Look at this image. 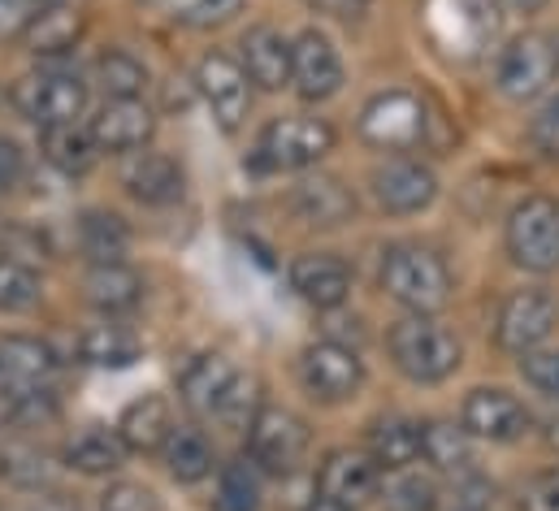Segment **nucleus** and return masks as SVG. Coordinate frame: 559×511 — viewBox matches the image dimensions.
Instances as JSON below:
<instances>
[{"label": "nucleus", "mask_w": 559, "mask_h": 511, "mask_svg": "<svg viewBox=\"0 0 559 511\" xmlns=\"http://www.w3.org/2000/svg\"><path fill=\"white\" fill-rule=\"evenodd\" d=\"M386 347H391L395 369H400L408 382H420V385L447 382V378L460 369V360H464L460 338H455L447 325H438L433 317H420V312H413V317H404V321L391 325Z\"/></svg>", "instance_id": "1"}, {"label": "nucleus", "mask_w": 559, "mask_h": 511, "mask_svg": "<svg viewBox=\"0 0 559 511\" xmlns=\"http://www.w3.org/2000/svg\"><path fill=\"white\" fill-rule=\"evenodd\" d=\"M382 290L420 317H433L451 299V269L447 260L420 243H395L382 252Z\"/></svg>", "instance_id": "2"}, {"label": "nucleus", "mask_w": 559, "mask_h": 511, "mask_svg": "<svg viewBox=\"0 0 559 511\" xmlns=\"http://www.w3.org/2000/svg\"><path fill=\"white\" fill-rule=\"evenodd\" d=\"M508 255L530 273L559 269V204L547 195H530L508 213Z\"/></svg>", "instance_id": "3"}, {"label": "nucleus", "mask_w": 559, "mask_h": 511, "mask_svg": "<svg viewBox=\"0 0 559 511\" xmlns=\"http://www.w3.org/2000/svg\"><path fill=\"white\" fill-rule=\"evenodd\" d=\"M559 74V44L543 31L516 35L495 66V83L508 100H538Z\"/></svg>", "instance_id": "4"}, {"label": "nucleus", "mask_w": 559, "mask_h": 511, "mask_svg": "<svg viewBox=\"0 0 559 511\" xmlns=\"http://www.w3.org/2000/svg\"><path fill=\"white\" fill-rule=\"evenodd\" d=\"M330 147H334V127L330 122H321V118H278V122H270V127L261 130L252 165L257 169H270V174L308 169Z\"/></svg>", "instance_id": "5"}, {"label": "nucleus", "mask_w": 559, "mask_h": 511, "mask_svg": "<svg viewBox=\"0 0 559 511\" xmlns=\"http://www.w3.org/2000/svg\"><path fill=\"white\" fill-rule=\"evenodd\" d=\"M13 105L35 127H70L87 109V83L79 74H66V70L26 74L13 87Z\"/></svg>", "instance_id": "6"}, {"label": "nucleus", "mask_w": 559, "mask_h": 511, "mask_svg": "<svg viewBox=\"0 0 559 511\" xmlns=\"http://www.w3.org/2000/svg\"><path fill=\"white\" fill-rule=\"evenodd\" d=\"M559 325V304L547 290H512L495 317V343L512 356L538 352Z\"/></svg>", "instance_id": "7"}, {"label": "nucleus", "mask_w": 559, "mask_h": 511, "mask_svg": "<svg viewBox=\"0 0 559 511\" xmlns=\"http://www.w3.org/2000/svg\"><path fill=\"white\" fill-rule=\"evenodd\" d=\"M360 139L382 152H408L425 139V105L413 92H382L360 114Z\"/></svg>", "instance_id": "8"}, {"label": "nucleus", "mask_w": 559, "mask_h": 511, "mask_svg": "<svg viewBox=\"0 0 559 511\" xmlns=\"http://www.w3.org/2000/svg\"><path fill=\"white\" fill-rule=\"evenodd\" d=\"M308 451V425L290 407H261L248 429V460L261 473H290Z\"/></svg>", "instance_id": "9"}, {"label": "nucleus", "mask_w": 559, "mask_h": 511, "mask_svg": "<svg viewBox=\"0 0 559 511\" xmlns=\"http://www.w3.org/2000/svg\"><path fill=\"white\" fill-rule=\"evenodd\" d=\"M195 92H200V100L209 105V114L217 118L222 130L243 127V118L252 109V79L235 57L209 52L200 61V70H195Z\"/></svg>", "instance_id": "10"}, {"label": "nucleus", "mask_w": 559, "mask_h": 511, "mask_svg": "<svg viewBox=\"0 0 559 511\" xmlns=\"http://www.w3.org/2000/svg\"><path fill=\"white\" fill-rule=\"evenodd\" d=\"M57 378V356L48 343L9 334L0 338V399H35L48 394Z\"/></svg>", "instance_id": "11"}, {"label": "nucleus", "mask_w": 559, "mask_h": 511, "mask_svg": "<svg viewBox=\"0 0 559 511\" xmlns=\"http://www.w3.org/2000/svg\"><path fill=\"white\" fill-rule=\"evenodd\" d=\"M299 378L304 385L317 394V399H325V403H343V399H352L360 382H365V365H360V356L347 347V343H334V338H321V343H312L308 352H304V360H299Z\"/></svg>", "instance_id": "12"}, {"label": "nucleus", "mask_w": 559, "mask_h": 511, "mask_svg": "<svg viewBox=\"0 0 559 511\" xmlns=\"http://www.w3.org/2000/svg\"><path fill=\"white\" fill-rule=\"evenodd\" d=\"M369 182H373L378 204H382L386 213H395V217H413V213H420V209H429L433 195H438V178H433V169L420 165V161H413V156H391L386 165L373 169Z\"/></svg>", "instance_id": "13"}, {"label": "nucleus", "mask_w": 559, "mask_h": 511, "mask_svg": "<svg viewBox=\"0 0 559 511\" xmlns=\"http://www.w3.org/2000/svg\"><path fill=\"white\" fill-rule=\"evenodd\" d=\"M460 425L473 433V438H486V442H516L525 429H530V412L525 403L503 390V385H481L464 399V416Z\"/></svg>", "instance_id": "14"}, {"label": "nucleus", "mask_w": 559, "mask_h": 511, "mask_svg": "<svg viewBox=\"0 0 559 511\" xmlns=\"http://www.w3.org/2000/svg\"><path fill=\"white\" fill-rule=\"evenodd\" d=\"M290 83L304 100H330L343 87V57L321 31H304L290 44Z\"/></svg>", "instance_id": "15"}, {"label": "nucleus", "mask_w": 559, "mask_h": 511, "mask_svg": "<svg viewBox=\"0 0 559 511\" xmlns=\"http://www.w3.org/2000/svg\"><path fill=\"white\" fill-rule=\"evenodd\" d=\"M317 486H321L325 499L347 503V508H360V503H369L378 495L382 468H378V460L369 451H347L343 447V451H330L325 455V464L317 473Z\"/></svg>", "instance_id": "16"}, {"label": "nucleus", "mask_w": 559, "mask_h": 511, "mask_svg": "<svg viewBox=\"0 0 559 511\" xmlns=\"http://www.w3.org/2000/svg\"><path fill=\"white\" fill-rule=\"evenodd\" d=\"M290 286L304 304H312L321 312H334L352 295V269L334 252H304L290 264Z\"/></svg>", "instance_id": "17"}, {"label": "nucleus", "mask_w": 559, "mask_h": 511, "mask_svg": "<svg viewBox=\"0 0 559 511\" xmlns=\"http://www.w3.org/2000/svg\"><path fill=\"white\" fill-rule=\"evenodd\" d=\"M239 382V369L222 356V352H209V356H195L182 378H178V394L182 403L195 412V416H217L222 399L230 394V385Z\"/></svg>", "instance_id": "18"}, {"label": "nucleus", "mask_w": 559, "mask_h": 511, "mask_svg": "<svg viewBox=\"0 0 559 511\" xmlns=\"http://www.w3.org/2000/svg\"><path fill=\"white\" fill-rule=\"evenodd\" d=\"M156 130V118L143 100H109L96 118H92V139L100 152H135L152 139Z\"/></svg>", "instance_id": "19"}, {"label": "nucleus", "mask_w": 559, "mask_h": 511, "mask_svg": "<svg viewBox=\"0 0 559 511\" xmlns=\"http://www.w3.org/2000/svg\"><path fill=\"white\" fill-rule=\"evenodd\" d=\"M122 187L140 204H174L182 195V169L165 152H131L122 161Z\"/></svg>", "instance_id": "20"}, {"label": "nucleus", "mask_w": 559, "mask_h": 511, "mask_svg": "<svg viewBox=\"0 0 559 511\" xmlns=\"http://www.w3.org/2000/svg\"><path fill=\"white\" fill-rule=\"evenodd\" d=\"M127 455H131V447L122 442V433L105 429V425H92V429L74 433L66 442V451H61L66 468H74L83 477H109V473H118L127 464Z\"/></svg>", "instance_id": "21"}, {"label": "nucleus", "mask_w": 559, "mask_h": 511, "mask_svg": "<svg viewBox=\"0 0 559 511\" xmlns=\"http://www.w3.org/2000/svg\"><path fill=\"white\" fill-rule=\"evenodd\" d=\"M295 213H299V222L330 230V226H343L356 213V200L338 178L317 174V178H304L295 187Z\"/></svg>", "instance_id": "22"}, {"label": "nucleus", "mask_w": 559, "mask_h": 511, "mask_svg": "<svg viewBox=\"0 0 559 511\" xmlns=\"http://www.w3.org/2000/svg\"><path fill=\"white\" fill-rule=\"evenodd\" d=\"M243 70L257 87L282 92L290 83V44L274 26H257L243 35Z\"/></svg>", "instance_id": "23"}, {"label": "nucleus", "mask_w": 559, "mask_h": 511, "mask_svg": "<svg viewBox=\"0 0 559 511\" xmlns=\"http://www.w3.org/2000/svg\"><path fill=\"white\" fill-rule=\"evenodd\" d=\"M83 290H87V304L100 312H131L143 299V277L122 260H100L87 269Z\"/></svg>", "instance_id": "24"}, {"label": "nucleus", "mask_w": 559, "mask_h": 511, "mask_svg": "<svg viewBox=\"0 0 559 511\" xmlns=\"http://www.w3.org/2000/svg\"><path fill=\"white\" fill-rule=\"evenodd\" d=\"M118 433L131 451L152 455V451H165L169 433H174V416H169V403L160 394H140L135 403H127L122 420H118Z\"/></svg>", "instance_id": "25"}, {"label": "nucleus", "mask_w": 559, "mask_h": 511, "mask_svg": "<svg viewBox=\"0 0 559 511\" xmlns=\"http://www.w3.org/2000/svg\"><path fill=\"white\" fill-rule=\"evenodd\" d=\"M369 455L382 473H404L420 460V425L404 416H382L369 429Z\"/></svg>", "instance_id": "26"}, {"label": "nucleus", "mask_w": 559, "mask_h": 511, "mask_svg": "<svg viewBox=\"0 0 559 511\" xmlns=\"http://www.w3.org/2000/svg\"><path fill=\"white\" fill-rule=\"evenodd\" d=\"M39 152H44V161H48L52 169L79 178V174H87V169L96 165V152H100V147H96L92 130H83L79 122H70V127H44V134H39Z\"/></svg>", "instance_id": "27"}, {"label": "nucleus", "mask_w": 559, "mask_h": 511, "mask_svg": "<svg viewBox=\"0 0 559 511\" xmlns=\"http://www.w3.org/2000/svg\"><path fill=\"white\" fill-rule=\"evenodd\" d=\"M143 343L122 325H92L79 334V360L92 369H127L135 365Z\"/></svg>", "instance_id": "28"}, {"label": "nucleus", "mask_w": 559, "mask_h": 511, "mask_svg": "<svg viewBox=\"0 0 559 511\" xmlns=\"http://www.w3.org/2000/svg\"><path fill=\"white\" fill-rule=\"evenodd\" d=\"M468 429L451 425V420H425L420 425V455L425 464H433L438 473H464L473 464V447H468Z\"/></svg>", "instance_id": "29"}, {"label": "nucleus", "mask_w": 559, "mask_h": 511, "mask_svg": "<svg viewBox=\"0 0 559 511\" xmlns=\"http://www.w3.org/2000/svg\"><path fill=\"white\" fill-rule=\"evenodd\" d=\"M22 39H26V48L35 57H61V52H70L83 39V17L74 9H66V4L39 9V17L31 22V31Z\"/></svg>", "instance_id": "30"}, {"label": "nucleus", "mask_w": 559, "mask_h": 511, "mask_svg": "<svg viewBox=\"0 0 559 511\" xmlns=\"http://www.w3.org/2000/svg\"><path fill=\"white\" fill-rule=\"evenodd\" d=\"M160 455L174 482H204L213 473V442L200 429H174Z\"/></svg>", "instance_id": "31"}, {"label": "nucleus", "mask_w": 559, "mask_h": 511, "mask_svg": "<svg viewBox=\"0 0 559 511\" xmlns=\"http://www.w3.org/2000/svg\"><path fill=\"white\" fill-rule=\"evenodd\" d=\"M0 473L17 486V490H52V482H57V468H52V455L48 451H39V447H31V442H13V447H4L0 451Z\"/></svg>", "instance_id": "32"}, {"label": "nucleus", "mask_w": 559, "mask_h": 511, "mask_svg": "<svg viewBox=\"0 0 559 511\" xmlns=\"http://www.w3.org/2000/svg\"><path fill=\"white\" fill-rule=\"evenodd\" d=\"M79 243H83V252L92 255V264H100V260H118V255L127 252L131 230H127V222H122L118 213L92 209V213H83V222H79Z\"/></svg>", "instance_id": "33"}, {"label": "nucleus", "mask_w": 559, "mask_h": 511, "mask_svg": "<svg viewBox=\"0 0 559 511\" xmlns=\"http://www.w3.org/2000/svg\"><path fill=\"white\" fill-rule=\"evenodd\" d=\"M213 511H261V468L252 460H235L222 468Z\"/></svg>", "instance_id": "34"}, {"label": "nucleus", "mask_w": 559, "mask_h": 511, "mask_svg": "<svg viewBox=\"0 0 559 511\" xmlns=\"http://www.w3.org/2000/svg\"><path fill=\"white\" fill-rule=\"evenodd\" d=\"M96 79L109 100H140V92L147 87V70L131 52H105L96 61Z\"/></svg>", "instance_id": "35"}, {"label": "nucleus", "mask_w": 559, "mask_h": 511, "mask_svg": "<svg viewBox=\"0 0 559 511\" xmlns=\"http://www.w3.org/2000/svg\"><path fill=\"white\" fill-rule=\"evenodd\" d=\"M44 295V282L22 260H0V312H26Z\"/></svg>", "instance_id": "36"}, {"label": "nucleus", "mask_w": 559, "mask_h": 511, "mask_svg": "<svg viewBox=\"0 0 559 511\" xmlns=\"http://www.w3.org/2000/svg\"><path fill=\"white\" fill-rule=\"evenodd\" d=\"M261 385H257V378H243L239 373V382L230 385V394L222 399V407H217V416L213 420H222L226 429H252V420H257V412H261V394H257Z\"/></svg>", "instance_id": "37"}, {"label": "nucleus", "mask_w": 559, "mask_h": 511, "mask_svg": "<svg viewBox=\"0 0 559 511\" xmlns=\"http://www.w3.org/2000/svg\"><path fill=\"white\" fill-rule=\"evenodd\" d=\"M391 503L400 511H433L438 508V486H433V477L404 468L395 477V486H391Z\"/></svg>", "instance_id": "38"}, {"label": "nucleus", "mask_w": 559, "mask_h": 511, "mask_svg": "<svg viewBox=\"0 0 559 511\" xmlns=\"http://www.w3.org/2000/svg\"><path fill=\"white\" fill-rule=\"evenodd\" d=\"M521 378L534 385L538 394H547V399H556L559 403V352H525L521 356Z\"/></svg>", "instance_id": "39"}, {"label": "nucleus", "mask_w": 559, "mask_h": 511, "mask_svg": "<svg viewBox=\"0 0 559 511\" xmlns=\"http://www.w3.org/2000/svg\"><path fill=\"white\" fill-rule=\"evenodd\" d=\"M243 9V0H174V13L187 26H222Z\"/></svg>", "instance_id": "40"}, {"label": "nucleus", "mask_w": 559, "mask_h": 511, "mask_svg": "<svg viewBox=\"0 0 559 511\" xmlns=\"http://www.w3.org/2000/svg\"><path fill=\"white\" fill-rule=\"evenodd\" d=\"M100 508L105 511H160V499H156L147 486H140V482H114V486L105 490Z\"/></svg>", "instance_id": "41"}, {"label": "nucleus", "mask_w": 559, "mask_h": 511, "mask_svg": "<svg viewBox=\"0 0 559 511\" xmlns=\"http://www.w3.org/2000/svg\"><path fill=\"white\" fill-rule=\"evenodd\" d=\"M35 17H39V4L35 0H0V44L22 39Z\"/></svg>", "instance_id": "42"}, {"label": "nucleus", "mask_w": 559, "mask_h": 511, "mask_svg": "<svg viewBox=\"0 0 559 511\" xmlns=\"http://www.w3.org/2000/svg\"><path fill=\"white\" fill-rule=\"evenodd\" d=\"M521 511H559V468L538 473V477L521 490Z\"/></svg>", "instance_id": "43"}, {"label": "nucleus", "mask_w": 559, "mask_h": 511, "mask_svg": "<svg viewBox=\"0 0 559 511\" xmlns=\"http://www.w3.org/2000/svg\"><path fill=\"white\" fill-rule=\"evenodd\" d=\"M22 174H26V156H22V147H17L13 139L0 134V195L13 191V187L22 182Z\"/></svg>", "instance_id": "44"}, {"label": "nucleus", "mask_w": 559, "mask_h": 511, "mask_svg": "<svg viewBox=\"0 0 559 511\" xmlns=\"http://www.w3.org/2000/svg\"><path fill=\"white\" fill-rule=\"evenodd\" d=\"M534 143H538V152H547V156L559 161V96L534 118Z\"/></svg>", "instance_id": "45"}, {"label": "nucleus", "mask_w": 559, "mask_h": 511, "mask_svg": "<svg viewBox=\"0 0 559 511\" xmlns=\"http://www.w3.org/2000/svg\"><path fill=\"white\" fill-rule=\"evenodd\" d=\"M321 13H330V17H365V9L373 4V0H312Z\"/></svg>", "instance_id": "46"}, {"label": "nucleus", "mask_w": 559, "mask_h": 511, "mask_svg": "<svg viewBox=\"0 0 559 511\" xmlns=\"http://www.w3.org/2000/svg\"><path fill=\"white\" fill-rule=\"evenodd\" d=\"M26 511H79V508H74L70 499H61L57 490H39V495L31 499V508H26Z\"/></svg>", "instance_id": "47"}, {"label": "nucleus", "mask_w": 559, "mask_h": 511, "mask_svg": "<svg viewBox=\"0 0 559 511\" xmlns=\"http://www.w3.org/2000/svg\"><path fill=\"white\" fill-rule=\"evenodd\" d=\"M503 9H512V13H538L547 0H499Z\"/></svg>", "instance_id": "48"}, {"label": "nucleus", "mask_w": 559, "mask_h": 511, "mask_svg": "<svg viewBox=\"0 0 559 511\" xmlns=\"http://www.w3.org/2000/svg\"><path fill=\"white\" fill-rule=\"evenodd\" d=\"M304 511H356V508H347V503H334V499H325V495H321V499H312V503H308Z\"/></svg>", "instance_id": "49"}, {"label": "nucleus", "mask_w": 559, "mask_h": 511, "mask_svg": "<svg viewBox=\"0 0 559 511\" xmlns=\"http://www.w3.org/2000/svg\"><path fill=\"white\" fill-rule=\"evenodd\" d=\"M35 4H39V9H52V4H61V0H35Z\"/></svg>", "instance_id": "50"}]
</instances>
